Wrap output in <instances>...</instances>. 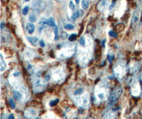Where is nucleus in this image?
Returning a JSON list of instances; mask_svg holds the SVG:
<instances>
[{
  "instance_id": "nucleus-1",
  "label": "nucleus",
  "mask_w": 142,
  "mask_h": 119,
  "mask_svg": "<svg viewBox=\"0 0 142 119\" xmlns=\"http://www.w3.org/2000/svg\"><path fill=\"white\" fill-rule=\"evenodd\" d=\"M127 71L126 63L123 60H119L115 65L114 68V72L115 76L118 78H121L125 75Z\"/></svg>"
},
{
  "instance_id": "nucleus-2",
  "label": "nucleus",
  "mask_w": 142,
  "mask_h": 119,
  "mask_svg": "<svg viewBox=\"0 0 142 119\" xmlns=\"http://www.w3.org/2000/svg\"><path fill=\"white\" fill-rule=\"evenodd\" d=\"M130 92L133 96L138 97L141 93V87L139 79L135 77L131 81L130 84Z\"/></svg>"
},
{
  "instance_id": "nucleus-3",
  "label": "nucleus",
  "mask_w": 142,
  "mask_h": 119,
  "mask_svg": "<svg viewBox=\"0 0 142 119\" xmlns=\"http://www.w3.org/2000/svg\"><path fill=\"white\" fill-rule=\"evenodd\" d=\"M122 92V88L121 87H117L112 92L109 97V105L112 106L115 104L118 99L120 96Z\"/></svg>"
},
{
  "instance_id": "nucleus-4",
  "label": "nucleus",
  "mask_w": 142,
  "mask_h": 119,
  "mask_svg": "<svg viewBox=\"0 0 142 119\" xmlns=\"http://www.w3.org/2000/svg\"><path fill=\"white\" fill-rule=\"evenodd\" d=\"M109 86L106 84H103L99 87L96 93V96L99 100H104L109 95Z\"/></svg>"
},
{
  "instance_id": "nucleus-5",
  "label": "nucleus",
  "mask_w": 142,
  "mask_h": 119,
  "mask_svg": "<svg viewBox=\"0 0 142 119\" xmlns=\"http://www.w3.org/2000/svg\"><path fill=\"white\" fill-rule=\"evenodd\" d=\"M34 88L37 92H41L45 88L46 85L45 81L38 77H35L33 79Z\"/></svg>"
},
{
  "instance_id": "nucleus-6",
  "label": "nucleus",
  "mask_w": 142,
  "mask_h": 119,
  "mask_svg": "<svg viewBox=\"0 0 142 119\" xmlns=\"http://www.w3.org/2000/svg\"><path fill=\"white\" fill-rule=\"evenodd\" d=\"M141 8L140 6H138L136 10H135V12L134 13L133 18L132 19V23L133 26H137L138 25V22L139 19L141 18Z\"/></svg>"
},
{
  "instance_id": "nucleus-7",
  "label": "nucleus",
  "mask_w": 142,
  "mask_h": 119,
  "mask_svg": "<svg viewBox=\"0 0 142 119\" xmlns=\"http://www.w3.org/2000/svg\"><path fill=\"white\" fill-rule=\"evenodd\" d=\"M110 3V0H99L98 3V9L102 12L108 7Z\"/></svg>"
},
{
  "instance_id": "nucleus-8",
  "label": "nucleus",
  "mask_w": 142,
  "mask_h": 119,
  "mask_svg": "<svg viewBox=\"0 0 142 119\" xmlns=\"http://www.w3.org/2000/svg\"><path fill=\"white\" fill-rule=\"evenodd\" d=\"M139 68V63L137 61L132 60V62H130L129 66V69L131 73L134 74L136 73L137 71L138 70Z\"/></svg>"
},
{
  "instance_id": "nucleus-9",
  "label": "nucleus",
  "mask_w": 142,
  "mask_h": 119,
  "mask_svg": "<svg viewBox=\"0 0 142 119\" xmlns=\"http://www.w3.org/2000/svg\"><path fill=\"white\" fill-rule=\"evenodd\" d=\"M25 115L26 117L28 118H34L37 116V112L34 108H29L25 110Z\"/></svg>"
},
{
  "instance_id": "nucleus-10",
  "label": "nucleus",
  "mask_w": 142,
  "mask_h": 119,
  "mask_svg": "<svg viewBox=\"0 0 142 119\" xmlns=\"http://www.w3.org/2000/svg\"><path fill=\"white\" fill-rule=\"evenodd\" d=\"M35 25L32 23H28L26 26V30L29 34H32L35 30Z\"/></svg>"
},
{
  "instance_id": "nucleus-11",
  "label": "nucleus",
  "mask_w": 142,
  "mask_h": 119,
  "mask_svg": "<svg viewBox=\"0 0 142 119\" xmlns=\"http://www.w3.org/2000/svg\"><path fill=\"white\" fill-rule=\"evenodd\" d=\"M28 40L30 42V43L35 46H37L38 44V39L36 37H27Z\"/></svg>"
},
{
  "instance_id": "nucleus-12",
  "label": "nucleus",
  "mask_w": 142,
  "mask_h": 119,
  "mask_svg": "<svg viewBox=\"0 0 142 119\" xmlns=\"http://www.w3.org/2000/svg\"><path fill=\"white\" fill-rule=\"evenodd\" d=\"M13 93H14V96L15 98V100H20L22 99V95L20 94V93L18 91H13Z\"/></svg>"
},
{
  "instance_id": "nucleus-13",
  "label": "nucleus",
  "mask_w": 142,
  "mask_h": 119,
  "mask_svg": "<svg viewBox=\"0 0 142 119\" xmlns=\"http://www.w3.org/2000/svg\"><path fill=\"white\" fill-rule=\"evenodd\" d=\"M0 65H1V71H3L7 67V64L3 59V57L2 54H1V63Z\"/></svg>"
},
{
  "instance_id": "nucleus-14",
  "label": "nucleus",
  "mask_w": 142,
  "mask_h": 119,
  "mask_svg": "<svg viewBox=\"0 0 142 119\" xmlns=\"http://www.w3.org/2000/svg\"><path fill=\"white\" fill-rule=\"evenodd\" d=\"M48 25L47 21H42L39 23V29L40 31L43 28H45Z\"/></svg>"
},
{
  "instance_id": "nucleus-15",
  "label": "nucleus",
  "mask_w": 142,
  "mask_h": 119,
  "mask_svg": "<svg viewBox=\"0 0 142 119\" xmlns=\"http://www.w3.org/2000/svg\"><path fill=\"white\" fill-rule=\"evenodd\" d=\"M90 2V0H83L81 2V6L84 9H87Z\"/></svg>"
},
{
  "instance_id": "nucleus-16",
  "label": "nucleus",
  "mask_w": 142,
  "mask_h": 119,
  "mask_svg": "<svg viewBox=\"0 0 142 119\" xmlns=\"http://www.w3.org/2000/svg\"><path fill=\"white\" fill-rule=\"evenodd\" d=\"M54 29V39L56 40H58V29H57V27L56 25H55L53 27H52Z\"/></svg>"
},
{
  "instance_id": "nucleus-17",
  "label": "nucleus",
  "mask_w": 142,
  "mask_h": 119,
  "mask_svg": "<svg viewBox=\"0 0 142 119\" xmlns=\"http://www.w3.org/2000/svg\"><path fill=\"white\" fill-rule=\"evenodd\" d=\"M9 102L10 106L11 107V108H12V109H14L15 107V104L14 102V99L11 97H10L9 99Z\"/></svg>"
},
{
  "instance_id": "nucleus-18",
  "label": "nucleus",
  "mask_w": 142,
  "mask_h": 119,
  "mask_svg": "<svg viewBox=\"0 0 142 119\" xmlns=\"http://www.w3.org/2000/svg\"><path fill=\"white\" fill-rule=\"evenodd\" d=\"M47 24H48V25L50 26H51V27H53V26L56 25V23H54V21L53 18H50L49 19L47 20Z\"/></svg>"
},
{
  "instance_id": "nucleus-19",
  "label": "nucleus",
  "mask_w": 142,
  "mask_h": 119,
  "mask_svg": "<svg viewBox=\"0 0 142 119\" xmlns=\"http://www.w3.org/2000/svg\"><path fill=\"white\" fill-rule=\"evenodd\" d=\"M77 34H76V33H73L71 34V35L69 37L68 39H69V40L70 41L72 42L76 40V39H77Z\"/></svg>"
},
{
  "instance_id": "nucleus-20",
  "label": "nucleus",
  "mask_w": 142,
  "mask_h": 119,
  "mask_svg": "<svg viewBox=\"0 0 142 119\" xmlns=\"http://www.w3.org/2000/svg\"><path fill=\"white\" fill-rule=\"evenodd\" d=\"M28 19H29V20L30 21V22H34L36 21V16H35V14H33V13H31V14H30L29 15V16Z\"/></svg>"
},
{
  "instance_id": "nucleus-21",
  "label": "nucleus",
  "mask_w": 142,
  "mask_h": 119,
  "mask_svg": "<svg viewBox=\"0 0 142 119\" xmlns=\"http://www.w3.org/2000/svg\"><path fill=\"white\" fill-rule=\"evenodd\" d=\"M59 102V99H56L53 100H51V101L50 102V105L51 106H56L57 103Z\"/></svg>"
},
{
  "instance_id": "nucleus-22",
  "label": "nucleus",
  "mask_w": 142,
  "mask_h": 119,
  "mask_svg": "<svg viewBox=\"0 0 142 119\" xmlns=\"http://www.w3.org/2000/svg\"><path fill=\"white\" fill-rule=\"evenodd\" d=\"M78 17H79V13H78V11H77L73 13V15L71 16V17L70 19L71 21H75Z\"/></svg>"
},
{
  "instance_id": "nucleus-23",
  "label": "nucleus",
  "mask_w": 142,
  "mask_h": 119,
  "mask_svg": "<svg viewBox=\"0 0 142 119\" xmlns=\"http://www.w3.org/2000/svg\"><path fill=\"white\" fill-rule=\"evenodd\" d=\"M114 111L113 110V112H110L109 113L107 114L106 117L107 118H114L115 117V114L114 113Z\"/></svg>"
},
{
  "instance_id": "nucleus-24",
  "label": "nucleus",
  "mask_w": 142,
  "mask_h": 119,
  "mask_svg": "<svg viewBox=\"0 0 142 119\" xmlns=\"http://www.w3.org/2000/svg\"><path fill=\"white\" fill-rule=\"evenodd\" d=\"M64 29H67V30H72V29H74V26L71 24H67V25H65Z\"/></svg>"
},
{
  "instance_id": "nucleus-25",
  "label": "nucleus",
  "mask_w": 142,
  "mask_h": 119,
  "mask_svg": "<svg viewBox=\"0 0 142 119\" xmlns=\"http://www.w3.org/2000/svg\"><path fill=\"white\" fill-rule=\"evenodd\" d=\"M29 7L28 6H25L24 8H23V9L22 10V14L26 15L28 13V12L29 11Z\"/></svg>"
},
{
  "instance_id": "nucleus-26",
  "label": "nucleus",
  "mask_w": 142,
  "mask_h": 119,
  "mask_svg": "<svg viewBox=\"0 0 142 119\" xmlns=\"http://www.w3.org/2000/svg\"><path fill=\"white\" fill-rule=\"evenodd\" d=\"M109 34L110 36H111L112 37H114V38H115V37H117L118 36V34L116 32H115L113 31H109Z\"/></svg>"
},
{
  "instance_id": "nucleus-27",
  "label": "nucleus",
  "mask_w": 142,
  "mask_h": 119,
  "mask_svg": "<svg viewBox=\"0 0 142 119\" xmlns=\"http://www.w3.org/2000/svg\"><path fill=\"white\" fill-rule=\"evenodd\" d=\"M114 55H109L108 57H107V59H108L109 62L110 63H111L113 61H114Z\"/></svg>"
},
{
  "instance_id": "nucleus-28",
  "label": "nucleus",
  "mask_w": 142,
  "mask_h": 119,
  "mask_svg": "<svg viewBox=\"0 0 142 119\" xmlns=\"http://www.w3.org/2000/svg\"><path fill=\"white\" fill-rule=\"evenodd\" d=\"M69 7L71 10H73L75 9V5L73 4V3L72 1H70L69 3Z\"/></svg>"
},
{
  "instance_id": "nucleus-29",
  "label": "nucleus",
  "mask_w": 142,
  "mask_h": 119,
  "mask_svg": "<svg viewBox=\"0 0 142 119\" xmlns=\"http://www.w3.org/2000/svg\"><path fill=\"white\" fill-rule=\"evenodd\" d=\"M79 43L82 45V46H84L85 44V40L83 37H81L80 40H79Z\"/></svg>"
},
{
  "instance_id": "nucleus-30",
  "label": "nucleus",
  "mask_w": 142,
  "mask_h": 119,
  "mask_svg": "<svg viewBox=\"0 0 142 119\" xmlns=\"http://www.w3.org/2000/svg\"><path fill=\"white\" fill-rule=\"evenodd\" d=\"M82 92H83V89H82L79 88L75 92L74 94H75V95H79V94H80L81 93H82Z\"/></svg>"
},
{
  "instance_id": "nucleus-31",
  "label": "nucleus",
  "mask_w": 142,
  "mask_h": 119,
  "mask_svg": "<svg viewBox=\"0 0 142 119\" xmlns=\"http://www.w3.org/2000/svg\"><path fill=\"white\" fill-rule=\"evenodd\" d=\"M61 37H62V39H65L68 37V34L66 32H63L62 33V35H61Z\"/></svg>"
},
{
  "instance_id": "nucleus-32",
  "label": "nucleus",
  "mask_w": 142,
  "mask_h": 119,
  "mask_svg": "<svg viewBox=\"0 0 142 119\" xmlns=\"http://www.w3.org/2000/svg\"><path fill=\"white\" fill-rule=\"evenodd\" d=\"M78 13H79V16L82 17L84 12V11L83 10H79L78 11Z\"/></svg>"
},
{
  "instance_id": "nucleus-33",
  "label": "nucleus",
  "mask_w": 142,
  "mask_h": 119,
  "mask_svg": "<svg viewBox=\"0 0 142 119\" xmlns=\"http://www.w3.org/2000/svg\"><path fill=\"white\" fill-rule=\"evenodd\" d=\"M39 44H40V46L42 47H44L45 46V43L43 40H41L40 41V42H39Z\"/></svg>"
},
{
  "instance_id": "nucleus-34",
  "label": "nucleus",
  "mask_w": 142,
  "mask_h": 119,
  "mask_svg": "<svg viewBox=\"0 0 142 119\" xmlns=\"http://www.w3.org/2000/svg\"><path fill=\"white\" fill-rule=\"evenodd\" d=\"M105 44H106V39H104L102 41V44L103 47H105Z\"/></svg>"
},
{
  "instance_id": "nucleus-35",
  "label": "nucleus",
  "mask_w": 142,
  "mask_h": 119,
  "mask_svg": "<svg viewBox=\"0 0 142 119\" xmlns=\"http://www.w3.org/2000/svg\"><path fill=\"white\" fill-rule=\"evenodd\" d=\"M9 119H14V115L13 114H10L9 116Z\"/></svg>"
},
{
  "instance_id": "nucleus-36",
  "label": "nucleus",
  "mask_w": 142,
  "mask_h": 119,
  "mask_svg": "<svg viewBox=\"0 0 142 119\" xmlns=\"http://www.w3.org/2000/svg\"><path fill=\"white\" fill-rule=\"evenodd\" d=\"M4 25H3V22H2V23H1V29H3V26H4Z\"/></svg>"
},
{
  "instance_id": "nucleus-37",
  "label": "nucleus",
  "mask_w": 142,
  "mask_h": 119,
  "mask_svg": "<svg viewBox=\"0 0 142 119\" xmlns=\"http://www.w3.org/2000/svg\"><path fill=\"white\" fill-rule=\"evenodd\" d=\"M75 2L77 4H79V2H80V0H75Z\"/></svg>"
},
{
  "instance_id": "nucleus-38",
  "label": "nucleus",
  "mask_w": 142,
  "mask_h": 119,
  "mask_svg": "<svg viewBox=\"0 0 142 119\" xmlns=\"http://www.w3.org/2000/svg\"><path fill=\"white\" fill-rule=\"evenodd\" d=\"M26 1H27V2H28V1H30V0H25Z\"/></svg>"
},
{
  "instance_id": "nucleus-39",
  "label": "nucleus",
  "mask_w": 142,
  "mask_h": 119,
  "mask_svg": "<svg viewBox=\"0 0 142 119\" xmlns=\"http://www.w3.org/2000/svg\"></svg>"
}]
</instances>
